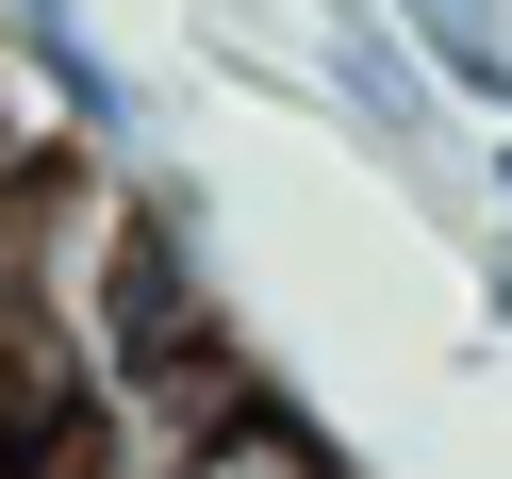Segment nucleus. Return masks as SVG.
Instances as JSON below:
<instances>
[{"instance_id": "nucleus-1", "label": "nucleus", "mask_w": 512, "mask_h": 479, "mask_svg": "<svg viewBox=\"0 0 512 479\" xmlns=\"http://www.w3.org/2000/svg\"><path fill=\"white\" fill-rule=\"evenodd\" d=\"M314 83H331V116H347L397 182H430V199L463 182V149H446V67L380 17V0H331V17H314Z\"/></svg>"}, {"instance_id": "nucleus-2", "label": "nucleus", "mask_w": 512, "mask_h": 479, "mask_svg": "<svg viewBox=\"0 0 512 479\" xmlns=\"http://www.w3.org/2000/svg\"><path fill=\"white\" fill-rule=\"evenodd\" d=\"M0 50L34 67L50 133H67L83 166H166V149H149V83L116 67V34L83 17V0H0Z\"/></svg>"}, {"instance_id": "nucleus-3", "label": "nucleus", "mask_w": 512, "mask_h": 479, "mask_svg": "<svg viewBox=\"0 0 512 479\" xmlns=\"http://www.w3.org/2000/svg\"><path fill=\"white\" fill-rule=\"evenodd\" d=\"M380 17L446 67V100H479V133H512V0H380Z\"/></svg>"}, {"instance_id": "nucleus-4", "label": "nucleus", "mask_w": 512, "mask_h": 479, "mask_svg": "<svg viewBox=\"0 0 512 479\" xmlns=\"http://www.w3.org/2000/svg\"><path fill=\"white\" fill-rule=\"evenodd\" d=\"M479 314H496V347H512V232L479 248Z\"/></svg>"}, {"instance_id": "nucleus-5", "label": "nucleus", "mask_w": 512, "mask_h": 479, "mask_svg": "<svg viewBox=\"0 0 512 479\" xmlns=\"http://www.w3.org/2000/svg\"><path fill=\"white\" fill-rule=\"evenodd\" d=\"M479 199H496V232H512V133H479Z\"/></svg>"}, {"instance_id": "nucleus-6", "label": "nucleus", "mask_w": 512, "mask_h": 479, "mask_svg": "<svg viewBox=\"0 0 512 479\" xmlns=\"http://www.w3.org/2000/svg\"><path fill=\"white\" fill-rule=\"evenodd\" d=\"M0 232H17V182H0Z\"/></svg>"}]
</instances>
